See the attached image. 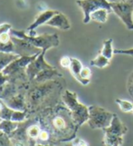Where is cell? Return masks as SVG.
Listing matches in <instances>:
<instances>
[{"label":"cell","instance_id":"cell-33","mask_svg":"<svg viewBox=\"0 0 133 146\" xmlns=\"http://www.w3.org/2000/svg\"><path fill=\"white\" fill-rule=\"evenodd\" d=\"M65 146H73V142H71H71H68L67 143L65 144Z\"/></svg>","mask_w":133,"mask_h":146},{"label":"cell","instance_id":"cell-18","mask_svg":"<svg viewBox=\"0 0 133 146\" xmlns=\"http://www.w3.org/2000/svg\"><path fill=\"white\" fill-rule=\"evenodd\" d=\"M112 43H113V39L112 38L105 40L103 43V47H102L101 51L100 52V54L104 55L105 57H107L110 60H111L112 56L114 54V49L112 47Z\"/></svg>","mask_w":133,"mask_h":146},{"label":"cell","instance_id":"cell-21","mask_svg":"<svg viewBox=\"0 0 133 146\" xmlns=\"http://www.w3.org/2000/svg\"><path fill=\"white\" fill-rule=\"evenodd\" d=\"M110 64H111V60L105 57L104 55H102L101 54H100L96 58L91 60L90 63L91 66L98 67V68H104L106 66H108Z\"/></svg>","mask_w":133,"mask_h":146},{"label":"cell","instance_id":"cell-27","mask_svg":"<svg viewBox=\"0 0 133 146\" xmlns=\"http://www.w3.org/2000/svg\"><path fill=\"white\" fill-rule=\"evenodd\" d=\"M71 57L70 56H63L60 59V64L62 65V67L64 68H69L71 65Z\"/></svg>","mask_w":133,"mask_h":146},{"label":"cell","instance_id":"cell-37","mask_svg":"<svg viewBox=\"0 0 133 146\" xmlns=\"http://www.w3.org/2000/svg\"><path fill=\"white\" fill-rule=\"evenodd\" d=\"M132 113H133V110H132Z\"/></svg>","mask_w":133,"mask_h":146},{"label":"cell","instance_id":"cell-3","mask_svg":"<svg viewBox=\"0 0 133 146\" xmlns=\"http://www.w3.org/2000/svg\"><path fill=\"white\" fill-rule=\"evenodd\" d=\"M62 102L70 110L71 117L78 129L83 123L88 122L89 107L79 102L77 94L69 90H65L62 94Z\"/></svg>","mask_w":133,"mask_h":146},{"label":"cell","instance_id":"cell-11","mask_svg":"<svg viewBox=\"0 0 133 146\" xmlns=\"http://www.w3.org/2000/svg\"><path fill=\"white\" fill-rule=\"evenodd\" d=\"M57 13H59V11H57V10H53V9L46 8V9L42 10V11L39 13L38 16L35 17L34 21L28 27L27 32L35 30L38 27L42 26V25H46V23L49 21V20Z\"/></svg>","mask_w":133,"mask_h":146},{"label":"cell","instance_id":"cell-10","mask_svg":"<svg viewBox=\"0 0 133 146\" xmlns=\"http://www.w3.org/2000/svg\"><path fill=\"white\" fill-rule=\"evenodd\" d=\"M12 40L15 46V54L19 56H33L41 54L43 51L24 39L12 36Z\"/></svg>","mask_w":133,"mask_h":146},{"label":"cell","instance_id":"cell-22","mask_svg":"<svg viewBox=\"0 0 133 146\" xmlns=\"http://www.w3.org/2000/svg\"><path fill=\"white\" fill-rule=\"evenodd\" d=\"M116 104L119 105L120 110L123 113H132L133 110V104L130 103V101L127 100H122V99H116L115 100Z\"/></svg>","mask_w":133,"mask_h":146},{"label":"cell","instance_id":"cell-17","mask_svg":"<svg viewBox=\"0 0 133 146\" xmlns=\"http://www.w3.org/2000/svg\"><path fill=\"white\" fill-rule=\"evenodd\" d=\"M18 57L19 55L16 54H7L0 52V72H2L10 63Z\"/></svg>","mask_w":133,"mask_h":146},{"label":"cell","instance_id":"cell-30","mask_svg":"<svg viewBox=\"0 0 133 146\" xmlns=\"http://www.w3.org/2000/svg\"><path fill=\"white\" fill-rule=\"evenodd\" d=\"M71 142H73V146H89L87 142H85L84 140L81 138H77V137H75Z\"/></svg>","mask_w":133,"mask_h":146},{"label":"cell","instance_id":"cell-36","mask_svg":"<svg viewBox=\"0 0 133 146\" xmlns=\"http://www.w3.org/2000/svg\"><path fill=\"white\" fill-rule=\"evenodd\" d=\"M1 121H2V119H1V118H0V122H1Z\"/></svg>","mask_w":133,"mask_h":146},{"label":"cell","instance_id":"cell-28","mask_svg":"<svg viewBox=\"0 0 133 146\" xmlns=\"http://www.w3.org/2000/svg\"><path fill=\"white\" fill-rule=\"evenodd\" d=\"M81 76L85 80H91V69L89 67H83V70H81Z\"/></svg>","mask_w":133,"mask_h":146},{"label":"cell","instance_id":"cell-35","mask_svg":"<svg viewBox=\"0 0 133 146\" xmlns=\"http://www.w3.org/2000/svg\"><path fill=\"white\" fill-rule=\"evenodd\" d=\"M2 103H3V101L0 99V110H1V108H2Z\"/></svg>","mask_w":133,"mask_h":146},{"label":"cell","instance_id":"cell-31","mask_svg":"<svg viewBox=\"0 0 133 146\" xmlns=\"http://www.w3.org/2000/svg\"><path fill=\"white\" fill-rule=\"evenodd\" d=\"M10 81V78L8 75L5 74L3 72H0V87L5 85L7 83H8Z\"/></svg>","mask_w":133,"mask_h":146},{"label":"cell","instance_id":"cell-16","mask_svg":"<svg viewBox=\"0 0 133 146\" xmlns=\"http://www.w3.org/2000/svg\"><path fill=\"white\" fill-rule=\"evenodd\" d=\"M19 123H20L13 122V121L9 120H2L0 122V131H2L9 136L15 130H17V128L19 126Z\"/></svg>","mask_w":133,"mask_h":146},{"label":"cell","instance_id":"cell-19","mask_svg":"<svg viewBox=\"0 0 133 146\" xmlns=\"http://www.w3.org/2000/svg\"><path fill=\"white\" fill-rule=\"evenodd\" d=\"M109 14H110V12L107 9H99V10L94 11L93 13H91V19H93L98 23L104 24L107 21Z\"/></svg>","mask_w":133,"mask_h":146},{"label":"cell","instance_id":"cell-2","mask_svg":"<svg viewBox=\"0 0 133 146\" xmlns=\"http://www.w3.org/2000/svg\"><path fill=\"white\" fill-rule=\"evenodd\" d=\"M34 84L25 96L27 111L33 113L36 110L43 111L61 103L64 84L58 79Z\"/></svg>","mask_w":133,"mask_h":146},{"label":"cell","instance_id":"cell-24","mask_svg":"<svg viewBox=\"0 0 133 146\" xmlns=\"http://www.w3.org/2000/svg\"><path fill=\"white\" fill-rule=\"evenodd\" d=\"M41 143H51V134L47 130L42 129L37 139Z\"/></svg>","mask_w":133,"mask_h":146},{"label":"cell","instance_id":"cell-34","mask_svg":"<svg viewBox=\"0 0 133 146\" xmlns=\"http://www.w3.org/2000/svg\"><path fill=\"white\" fill-rule=\"evenodd\" d=\"M108 1L112 3V2H120V1H123V0H108Z\"/></svg>","mask_w":133,"mask_h":146},{"label":"cell","instance_id":"cell-14","mask_svg":"<svg viewBox=\"0 0 133 146\" xmlns=\"http://www.w3.org/2000/svg\"><path fill=\"white\" fill-rule=\"evenodd\" d=\"M83 64L80 61L79 59L77 58H74V57H71V65H70V72L71 74H73V76L77 80V81L83 85H87L89 84L91 80H85L83 77L81 76V70H83Z\"/></svg>","mask_w":133,"mask_h":146},{"label":"cell","instance_id":"cell-25","mask_svg":"<svg viewBox=\"0 0 133 146\" xmlns=\"http://www.w3.org/2000/svg\"><path fill=\"white\" fill-rule=\"evenodd\" d=\"M127 90L129 92L130 95L133 98V72L130 74L129 79L127 82Z\"/></svg>","mask_w":133,"mask_h":146},{"label":"cell","instance_id":"cell-12","mask_svg":"<svg viewBox=\"0 0 133 146\" xmlns=\"http://www.w3.org/2000/svg\"><path fill=\"white\" fill-rule=\"evenodd\" d=\"M8 107L17 111H27L26 98L24 93H18L17 94L4 101ZM28 112V111H27Z\"/></svg>","mask_w":133,"mask_h":146},{"label":"cell","instance_id":"cell-8","mask_svg":"<svg viewBox=\"0 0 133 146\" xmlns=\"http://www.w3.org/2000/svg\"><path fill=\"white\" fill-rule=\"evenodd\" d=\"M76 4L83 12V22L84 24H88L91 21V15L96 10L107 9L110 13H112L111 3L108 0H76Z\"/></svg>","mask_w":133,"mask_h":146},{"label":"cell","instance_id":"cell-26","mask_svg":"<svg viewBox=\"0 0 133 146\" xmlns=\"http://www.w3.org/2000/svg\"><path fill=\"white\" fill-rule=\"evenodd\" d=\"M114 54H125V55L133 56V47L129 48V49H114Z\"/></svg>","mask_w":133,"mask_h":146},{"label":"cell","instance_id":"cell-7","mask_svg":"<svg viewBox=\"0 0 133 146\" xmlns=\"http://www.w3.org/2000/svg\"><path fill=\"white\" fill-rule=\"evenodd\" d=\"M111 7L112 12L116 14L126 27L129 30H133V0L112 2Z\"/></svg>","mask_w":133,"mask_h":146},{"label":"cell","instance_id":"cell-5","mask_svg":"<svg viewBox=\"0 0 133 146\" xmlns=\"http://www.w3.org/2000/svg\"><path fill=\"white\" fill-rule=\"evenodd\" d=\"M103 132L104 137L102 143L105 146H121L123 144V136L128 132V127L114 113L111 124L103 129Z\"/></svg>","mask_w":133,"mask_h":146},{"label":"cell","instance_id":"cell-32","mask_svg":"<svg viewBox=\"0 0 133 146\" xmlns=\"http://www.w3.org/2000/svg\"><path fill=\"white\" fill-rule=\"evenodd\" d=\"M35 146H54V144H52V143H36Z\"/></svg>","mask_w":133,"mask_h":146},{"label":"cell","instance_id":"cell-1","mask_svg":"<svg viewBox=\"0 0 133 146\" xmlns=\"http://www.w3.org/2000/svg\"><path fill=\"white\" fill-rule=\"evenodd\" d=\"M38 123L42 129L50 133L51 143L54 145L73 141L78 131L70 110L63 102L41 111Z\"/></svg>","mask_w":133,"mask_h":146},{"label":"cell","instance_id":"cell-9","mask_svg":"<svg viewBox=\"0 0 133 146\" xmlns=\"http://www.w3.org/2000/svg\"><path fill=\"white\" fill-rule=\"evenodd\" d=\"M45 53H46L45 51H42V53H41L33 62H31L27 65L25 71H26V74H27L29 82H32L35 78V76H36L40 72L44 71V70L55 68L54 65L48 64L45 61V59H44Z\"/></svg>","mask_w":133,"mask_h":146},{"label":"cell","instance_id":"cell-6","mask_svg":"<svg viewBox=\"0 0 133 146\" xmlns=\"http://www.w3.org/2000/svg\"><path fill=\"white\" fill-rule=\"evenodd\" d=\"M113 115L114 113L101 106L91 105L89 106V119L87 123L91 129L103 130L111 124Z\"/></svg>","mask_w":133,"mask_h":146},{"label":"cell","instance_id":"cell-4","mask_svg":"<svg viewBox=\"0 0 133 146\" xmlns=\"http://www.w3.org/2000/svg\"><path fill=\"white\" fill-rule=\"evenodd\" d=\"M10 34L14 36L26 40L27 42L31 43L34 46L42 49L43 51L45 52L50 48L59 46L60 44V39L57 34H43L40 35V36H31L28 34H26V32L24 31V30H16L13 28L10 30Z\"/></svg>","mask_w":133,"mask_h":146},{"label":"cell","instance_id":"cell-38","mask_svg":"<svg viewBox=\"0 0 133 146\" xmlns=\"http://www.w3.org/2000/svg\"><path fill=\"white\" fill-rule=\"evenodd\" d=\"M123 1H124V0H123Z\"/></svg>","mask_w":133,"mask_h":146},{"label":"cell","instance_id":"cell-29","mask_svg":"<svg viewBox=\"0 0 133 146\" xmlns=\"http://www.w3.org/2000/svg\"><path fill=\"white\" fill-rule=\"evenodd\" d=\"M12 29V26L8 23H3L0 25V35H2L4 33L10 32V30Z\"/></svg>","mask_w":133,"mask_h":146},{"label":"cell","instance_id":"cell-23","mask_svg":"<svg viewBox=\"0 0 133 146\" xmlns=\"http://www.w3.org/2000/svg\"><path fill=\"white\" fill-rule=\"evenodd\" d=\"M0 52L7 53V54H15V46L13 43V40L7 43L0 42Z\"/></svg>","mask_w":133,"mask_h":146},{"label":"cell","instance_id":"cell-15","mask_svg":"<svg viewBox=\"0 0 133 146\" xmlns=\"http://www.w3.org/2000/svg\"><path fill=\"white\" fill-rule=\"evenodd\" d=\"M59 78H63V74L55 67L54 69H47V70H44V71L40 72L32 82L44 83L46 81H50V80H54V79H59Z\"/></svg>","mask_w":133,"mask_h":146},{"label":"cell","instance_id":"cell-20","mask_svg":"<svg viewBox=\"0 0 133 146\" xmlns=\"http://www.w3.org/2000/svg\"><path fill=\"white\" fill-rule=\"evenodd\" d=\"M41 130H42V127H41L39 123H30L26 128V133H27L28 139L37 141Z\"/></svg>","mask_w":133,"mask_h":146},{"label":"cell","instance_id":"cell-13","mask_svg":"<svg viewBox=\"0 0 133 146\" xmlns=\"http://www.w3.org/2000/svg\"><path fill=\"white\" fill-rule=\"evenodd\" d=\"M46 26L56 27L61 30H69L71 28V24L67 17L63 13H57L46 23Z\"/></svg>","mask_w":133,"mask_h":146}]
</instances>
